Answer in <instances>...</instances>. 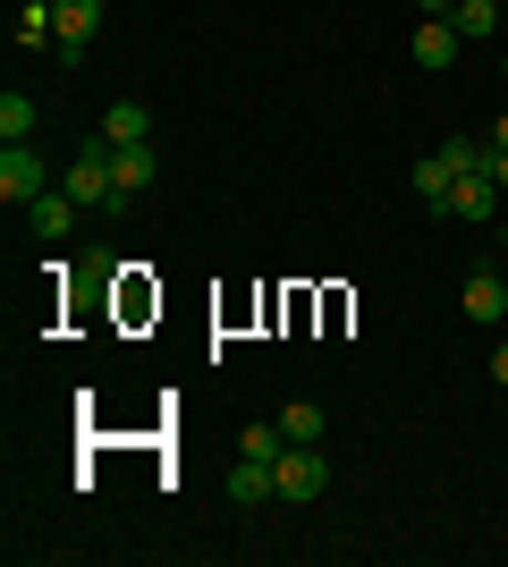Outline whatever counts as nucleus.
<instances>
[{"label": "nucleus", "instance_id": "5", "mask_svg": "<svg viewBox=\"0 0 508 567\" xmlns=\"http://www.w3.org/2000/svg\"><path fill=\"white\" fill-rule=\"evenodd\" d=\"M500 204H508L500 178H491V169H466L458 187H449V204H440V213H449V220H491Z\"/></svg>", "mask_w": 508, "mask_h": 567}, {"label": "nucleus", "instance_id": "18", "mask_svg": "<svg viewBox=\"0 0 508 567\" xmlns=\"http://www.w3.org/2000/svg\"><path fill=\"white\" fill-rule=\"evenodd\" d=\"M111 271H127V262L111 255V246H85V280H111Z\"/></svg>", "mask_w": 508, "mask_h": 567}, {"label": "nucleus", "instance_id": "6", "mask_svg": "<svg viewBox=\"0 0 508 567\" xmlns=\"http://www.w3.org/2000/svg\"><path fill=\"white\" fill-rule=\"evenodd\" d=\"M51 25H60V51H85L102 34V0H51Z\"/></svg>", "mask_w": 508, "mask_h": 567}, {"label": "nucleus", "instance_id": "16", "mask_svg": "<svg viewBox=\"0 0 508 567\" xmlns=\"http://www.w3.org/2000/svg\"><path fill=\"white\" fill-rule=\"evenodd\" d=\"M34 118H43V111H34V94H0V136H9V144L34 136Z\"/></svg>", "mask_w": 508, "mask_h": 567}, {"label": "nucleus", "instance_id": "14", "mask_svg": "<svg viewBox=\"0 0 508 567\" xmlns=\"http://www.w3.org/2000/svg\"><path fill=\"white\" fill-rule=\"evenodd\" d=\"M280 450H289L280 415H271V424H246V441H238V457H255V466H280Z\"/></svg>", "mask_w": 508, "mask_h": 567}, {"label": "nucleus", "instance_id": "9", "mask_svg": "<svg viewBox=\"0 0 508 567\" xmlns=\"http://www.w3.org/2000/svg\"><path fill=\"white\" fill-rule=\"evenodd\" d=\"M466 313H475V322H508V280L500 271H466Z\"/></svg>", "mask_w": 508, "mask_h": 567}, {"label": "nucleus", "instance_id": "23", "mask_svg": "<svg viewBox=\"0 0 508 567\" xmlns=\"http://www.w3.org/2000/svg\"><path fill=\"white\" fill-rule=\"evenodd\" d=\"M500 76H508V51H500Z\"/></svg>", "mask_w": 508, "mask_h": 567}, {"label": "nucleus", "instance_id": "10", "mask_svg": "<svg viewBox=\"0 0 508 567\" xmlns=\"http://www.w3.org/2000/svg\"><path fill=\"white\" fill-rule=\"evenodd\" d=\"M102 144H153V111L145 102H111L102 111Z\"/></svg>", "mask_w": 508, "mask_h": 567}, {"label": "nucleus", "instance_id": "22", "mask_svg": "<svg viewBox=\"0 0 508 567\" xmlns=\"http://www.w3.org/2000/svg\"><path fill=\"white\" fill-rule=\"evenodd\" d=\"M491 178H500V195H508V153H491Z\"/></svg>", "mask_w": 508, "mask_h": 567}, {"label": "nucleus", "instance_id": "17", "mask_svg": "<svg viewBox=\"0 0 508 567\" xmlns=\"http://www.w3.org/2000/svg\"><path fill=\"white\" fill-rule=\"evenodd\" d=\"M322 424H331V415H322L314 399H289V406H280V432H289V441H322Z\"/></svg>", "mask_w": 508, "mask_h": 567}, {"label": "nucleus", "instance_id": "11", "mask_svg": "<svg viewBox=\"0 0 508 567\" xmlns=\"http://www.w3.org/2000/svg\"><path fill=\"white\" fill-rule=\"evenodd\" d=\"M18 43H25V51H60V25H51V0H18Z\"/></svg>", "mask_w": 508, "mask_h": 567}, {"label": "nucleus", "instance_id": "2", "mask_svg": "<svg viewBox=\"0 0 508 567\" xmlns=\"http://www.w3.org/2000/svg\"><path fill=\"white\" fill-rule=\"evenodd\" d=\"M60 187L76 195V204H102V213H120V178H111V144L102 136H85V153L69 162V178Z\"/></svg>", "mask_w": 508, "mask_h": 567}, {"label": "nucleus", "instance_id": "20", "mask_svg": "<svg viewBox=\"0 0 508 567\" xmlns=\"http://www.w3.org/2000/svg\"><path fill=\"white\" fill-rule=\"evenodd\" d=\"M491 153H508V111H500V118H491Z\"/></svg>", "mask_w": 508, "mask_h": 567}, {"label": "nucleus", "instance_id": "3", "mask_svg": "<svg viewBox=\"0 0 508 567\" xmlns=\"http://www.w3.org/2000/svg\"><path fill=\"white\" fill-rule=\"evenodd\" d=\"M34 195H51V169L34 144H9L0 153V204H34Z\"/></svg>", "mask_w": 508, "mask_h": 567}, {"label": "nucleus", "instance_id": "8", "mask_svg": "<svg viewBox=\"0 0 508 567\" xmlns=\"http://www.w3.org/2000/svg\"><path fill=\"white\" fill-rule=\"evenodd\" d=\"M25 213H34V237H43V246H60V237L76 229V195H69V187H51V195H34Z\"/></svg>", "mask_w": 508, "mask_h": 567}, {"label": "nucleus", "instance_id": "21", "mask_svg": "<svg viewBox=\"0 0 508 567\" xmlns=\"http://www.w3.org/2000/svg\"><path fill=\"white\" fill-rule=\"evenodd\" d=\"M424 18H458V0H424Z\"/></svg>", "mask_w": 508, "mask_h": 567}, {"label": "nucleus", "instance_id": "12", "mask_svg": "<svg viewBox=\"0 0 508 567\" xmlns=\"http://www.w3.org/2000/svg\"><path fill=\"white\" fill-rule=\"evenodd\" d=\"M229 499H238V508H263V499H280V483H271V466H255V457H238V474H229Z\"/></svg>", "mask_w": 508, "mask_h": 567}, {"label": "nucleus", "instance_id": "13", "mask_svg": "<svg viewBox=\"0 0 508 567\" xmlns=\"http://www.w3.org/2000/svg\"><path fill=\"white\" fill-rule=\"evenodd\" d=\"M449 187H458V169L440 162V153H424V162H415V195H424V213H440V204H449Z\"/></svg>", "mask_w": 508, "mask_h": 567}, {"label": "nucleus", "instance_id": "7", "mask_svg": "<svg viewBox=\"0 0 508 567\" xmlns=\"http://www.w3.org/2000/svg\"><path fill=\"white\" fill-rule=\"evenodd\" d=\"M458 51H466V34L449 18H424V25H415V60H424V69H458Z\"/></svg>", "mask_w": 508, "mask_h": 567}, {"label": "nucleus", "instance_id": "1", "mask_svg": "<svg viewBox=\"0 0 508 567\" xmlns=\"http://www.w3.org/2000/svg\"><path fill=\"white\" fill-rule=\"evenodd\" d=\"M271 483H280V499H289V508L322 499V492H331V457H322V441H289V450H280V466H271Z\"/></svg>", "mask_w": 508, "mask_h": 567}, {"label": "nucleus", "instance_id": "15", "mask_svg": "<svg viewBox=\"0 0 508 567\" xmlns=\"http://www.w3.org/2000/svg\"><path fill=\"white\" fill-rule=\"evenodd\" d=\"M500 9H508V0H458V18H449V25H458L466 43H484L491 25H500Z\"/></svg>", "mask_w": 508, "mask_h": 567}, {"label": "nucleus", "instance_id": "4", "mask_svg": "<svg viewBox=\"0 0 508 567\" xmlns=\"http://www.w3.org/2000/svg\"><path fill=\"white\" fill-rule=\"evenodd\" d=\"M111 178H120V213H136V204L153 195V178H162L153 144H111Z\"/></svg>", "mask_w": 508, "mask_h": 567}, {"label": "nucleus", "instance_id": "19", "mask_svg": "<svg viewBox=\"0 0 508 567\" xmlns=\"http://www.w3.org/2000/svg\"><path fill=\"white\" fill-rule=\"evenodd\" d=\"M491 381H500V390H508V339H500V348H491Z\"/></svg>", "mask_w": 508, "mask_h": 567}]
</instances>
